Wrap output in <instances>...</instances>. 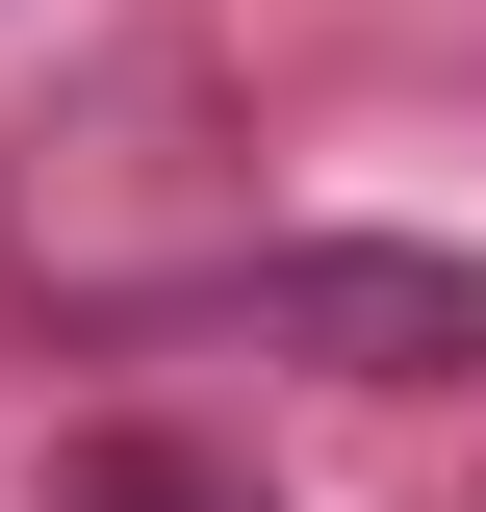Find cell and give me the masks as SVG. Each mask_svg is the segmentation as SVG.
Listing matches in <instances>:
<instances>
[{
  "instance_id": "obj_1",
  "label": "cell",
  "mask_w": 486,
  "mask_h": 512,
  "mask_svg": "<svg viewBox=\"0 0 486 512\" xmlns=\"http://www.w3.org/2000/svg\"><path fill=\"white\" fill-rule=\"evenodd\" d=\"M180 333H256V359H333V384H486V256L461 231H256L180 282Z\"/></svg>"
},
{
  "instance_id": "obj_2",
  "label": "cell",
  "mask_w": 486,
  "mask_h": 512,
  "mask_svg": "<svg viewBox=\"0 0 486 512\" xmlns=\"http://www.w3.org/2000/svg\"><path fill=\"white\" fill-rule=\"evenodd\" d=\"M52 512H282V487H256V436H180V410H103V436H52Z\"/></svg>"
}]
</instances>
